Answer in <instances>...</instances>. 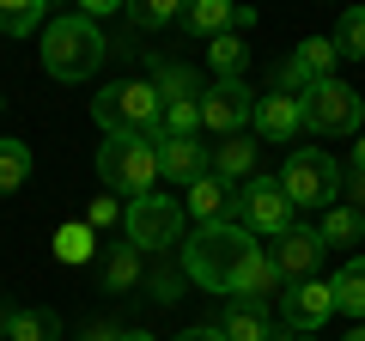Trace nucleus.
I'll return each instance as SVG.
<instances>
[{"label": "nucleus", "instance_id": "f257e3e1", "mask_svg": "<svg viewBox=\"0 0 365 341\" xmlns=\"http://www.w3.org/2000/svg\"><path fill=\"white\" fill-rule=\"evenodd\" d=\"M104 55H110V43L86 13H55L49 25H43V67H49V79H61V86L91 79L104 67Z\"/></svg>", "mask_w": 365, "mask_h": 341}, {"label": "nucleus", "instance_id": "f03ea898", "mask_svg": "<svg viewBox=\"0 0 365 341\" xmlns=\"http://www.w3.org/2000/svg\"><path fill=\"white\" fill-rule=\"evenodd\" d=\"M91 122H98L104 134L158 141V134H165V98H158L153 79H110L104 92L91 98Z\"/></svg>", "mask_w": 365, "mask_h": 341}, {"label": "nucleus", "instance_id": "7ed1b4c3", "mask_svg": "<svg viewBox=\"0 0 365 341\" xmlns=\"http://www.w3.org/2000/svg\"><path fill=\"white\" fill-rule=\"evenodd\" d=\"M98 177H104L110 195H153L158 183V146L140 141V134H104V146H98Z\"/></svg>", "mask_w": 365, "mask_h": 341}, {"label": "nucleus", "instance_id": "20e7f679", "mask_svg": "<svg viewBox=\"0 0 365 341\" xmlns=\"http://www.w3.org/2000/svg\"><path fill=\"white\" fill-rule=\"evenodd\" d=\"M341 183H347V170H341L323 146H292L287 165H280V189H287V201L304 208V213H311V208L329 213L341 201Z\"/></svg>", "mask_w": 365, "mask_h": 341}, {"label": "nucleus", "instance_id": "39448f33", "mask_svg": "<svg viewBox=\"0 0 365 341\" xmlns=\"http://www.w3.org/2000/svg\"><path fill=\"white\" fill-rule=\"evenodd\" d=\"M292 213H299V208L287 201L280 177H262V170L237 189V201H232V225H244L250 238H287L292 225H299Z\"/></svg>", "mask_w": 365, "mask_h": 341}, {"label": "nucleus", "instance_id": "423d86ee", "mask_svg": "<svg viewBox=\"0 0 365 341\" xmlns=\"http://www.w3.org/2000/svg\"><path fill=\"white\" fill-rule=\"evenodd\" d=\"M304 128H311V134H329V141L359 134V128H365V98L353 92L347 79H323V86L304 92Z\"/></svg>", "mask_w": 365, "mask_h": 341}, {"label": "nucleus", "instance_id": "0eeeda50", "mask_svg": "<svg viewBox=\"0 0 365 341\" xmlns=\"http://www.w3.org/2000/svg\"><path fill=\"white\" fill-rule=\"evenodd\" d=\"M122 225H128V244L140 250H182V201L177 195H140L128 201V213H122Z\"/></svg>", "mask_w": 365, "mask_h": 341}, {"label": "nucleus", "instance_id": "6e6552de", "mask_svg": "<svg viewBox=\"0 0 365 341\" xmlns=\"http://www.w3.org/2000/svg\"><path fill=\"white\" fill-rule=\"evenodd\" d=\"M250 122H256V92H250L244 79H213L207 92H201V128L207 134L232 141V134H244Z\"/></svg>", "mask_w": 365, "mask_h": 341}, {"label": "nucleus", "instance_id": "1a4fd4ad", "mask_svg": "<svg viewBox=\"0 0 365 341\" xmlns=\"http://www.w3.org/2000/svg\"><path fill=\"white\" fill-rule=\"evenodd\" d=\"M329 317H335V287H329L323 275L292 280V287L280 292V329H292V335H317Z\"/></svg>", "mask_w": 365, "mask_h": 341}, {"label": "nucleus", "instance_id": "9d476101", "mask_svg": "<svg viewBox=\"0 0 365 341\" xmlns=\"http://www.w3.org/2000/svg\"><path fill=\"white\" fill-rule=\"evenodd\" d=\"M268 256L280 263V275H287V280H317V275H323L329 244H323V232H317V225H292V232L280 238Z\"/></svg>", "mask_w": 365, "mask_h": 341}, {"label": "nucleus", "instance_id": "9b49d317", "mask_svg": "<svg viewBox=\"0 0 365 341\" xmlns=\"http://www.w3.org/2000/svg\"><path fill=\"white\" fill-rule=\"evenodd\" d=\"M158 177L165 183H182V189H195L201 177H213V146L201 141H170V134H158Z\"/></svg>", "mask_w": 365, "mask_h": 341}, {"label": "nucleus", "instance_id": "f8f14e48", "mask_svg": "<svg viewBox=\"0 0 365 341\" xmlns=\"http://www.w3.org/2000/svg\"><path fill=\"white\" fill-rule=\"evenodd\" d=\"M256 134H262V141H274V146L299 141V134H304V98H287V92L256 98Z\"/></svg>", "mask_w": 365, "mask_h": 341}, {"label": "nucleus", "instance_id": "ddd939ff", "mask_svg": "<svg viewBox=\"0 0 365 341\" xmlns=\"http://www.w3.org/2000/svg\"><path fill=\"white\" fill-rule=\"evenodd\" d=\"M220 329H225V341H274V317L256 299H225Z\"/></svg>", "mask_w": 365, "mask_h": 341}, {"label": "nucleus", "instance_id": "4468645a", "mask_svg": "<svg viewBox=\"0 0 365 341\" xmlns=\"http://www.w3.org/2000/svg\"><path fill=\"white\" fill-rule=\"evenodd\" d=\"M232 201H237V189L225 183V177H201V183L189 189V201H182V213H195L201 225H225L232 220Z\"/></svg>", "mask_w": 365, "mask_h": 341}, {"label": "nucleus", "instance_id": "2eb2a0df", "mask_svg": "<svg viewBox=\"0 0 365 341\" xmlns=\"http://www.w3.org/2000/svg\"><path fill=\"white\" fill-rule=\"evenodd\" d=\"M341 55H335V37H304L299 49H292V73L304 79V92L311 86H323V79H335Z\"/></svg>", "mask_w": 365, "mask_h": 341}, {"label": "nucleus", "instance_id": "dca6fc26", "mask_svg": "<svg viewBox=\"0 0 365 341\" xmlns=\"http://www.w3.org/2000/svg\"><path fill=\"white\" fill-rule=\"evenodd\" d=\"M213 177H225L232 189H244L250 177H256V141H250V134L220 141V146H213Z\"/></svg>", "mask_w": 365, "mask_h": 341}, {"label": "nucleus", "instance_id": "f3484780", "mask_svg": "<svg viewBox=\"0 0 365 341\" xmlns=\"http://www.w3.org/2000/svg\"><path fill=\"white\" fill-rule=\"evenodd\" d=\"M329 287H335V311L347 317V323H365V256H347Z\"/></svg>", "mask_w": 365, "mask_h": 341}, {"label": "nucleus", "instance_id": "a211bd4d", "mask_svg": "<svg viewBox=\"0 0 365 341\" xmlns=\"http://www.w3.org/2000/svg\"><path fill=\"white\" fill-rule=\"evenodd\" d=\"M153 86H158L165 104H201V92H207V86H201L189 67H177V61H153Z\"/></svg>", "mask_w": 365, "mask_h": 341}, {"label": "nucleus", "instance_id": "6ab92c4d", "mask_svg": "<svg viewBox=\"0 0 365 341\" xmlns=\"http://www.w3.org/2000/svg\"><path fill=\"white\" fill-rule=\"evenodd\" d=\"M317 232H323V244L329 250H353L365 238V213L359 208H347V201H335V208L323 213V225H317Z\"/></svg>", "mask_w": 365, "mask_h": 341}, {"label": "nucleus", "instance_id": "aec40b11", "mask_svg": "<svg viewBox=\"0 0 365 341\" xmlns=\"http://www.w3.org/2000/svg\"><path fill=\"white\" fill-rule=\"evenodd\" d=\"M232 19H237V6H225V0H189V6H182V25L195 31V37H225V31H232Z\"/></svg>", "mask_w": 365, "mask_h": 341}, {"label": "nucleus", "instance_id": "412c9836", "mask_svg": "<svg viewBox=\"0 0 365 341\" xmlns=\"http://www.w3.org/2000/svg\"><path fill=\"white\" fill-rule=\"evenodd\" d=\"M98 280H104V292H128L134 280H140V250L134 244H110V256L98 263Z\"/></svg>", "mask_w": 365, "mask_h": 341}, {"label": "nucleus", "instance_id": "4be33fe9", "mask_svg": "<svg viewBox=\"0 0 365 341\" xmlns=\"http://www.w3.org/2000/svg\"><path fill=\"white\" fill-rule=\"evenodd\" d=\"M6 335L13 341H61V317L43 311V305H25V311L6 317Z\"/></svg>", "mask_w": 365, "mask_h": 341}, {"label": "nucleus", "instance_id": "5701e85b", "mask_svg": "<svg viewBox=\"0 0 365 341\" xmlns=\"http://www.w3.org/2000/svg\"><path fill=\"white\" fill-rule=\"evenodd\" d=\"M25 183H31V146L0 134V195H19Z\"/></svg>", "mask_w": 365, "mask_h": 341}, {"label": "nucleus", "instance_id": "b1692460", "mask_svg": "<svg viewBox=\"0 0 365 341\" xmlns=\"http://www.w3.org/2000/svg\"><path fill=\"white\" fill-rule=\"evenodd\" d=\"M207 67H213L220 79H244V67H250V43L237 37V31L213 37V43H207Z\"/></svg>", "mask_w": 365, "mask_h": 341}, {"label": "nucleus", "instance_id": "393cba45", "mask_svg": "<svg viewBox=\"0 0 365 341\" xmlns=\"http://www.w3.org/2000/svg\"><path fill=\"white\" fill-rule=\"evenodd\" d=\"M49 25V6L43 0H0V37H25V31Z\"/></svg>", "mask_w": 365, "mask_h": 341}, {"label": "nucleus", "instance_id": "a878e982", "mask_svg": "<svg viewBox=\"0 0 365 341\" xmlns=\"http://www.w3.org/2000/svg\"><path fill=\"white\" fill-rule=\"evenodd\" d=\"M335 55H341V61H365V6L341 13V25H335Z\"/></svg>", "mask_w": 365, "mask_h": 341}, {"label": "nucleus", "instance_id": "bb28decb", "mask_svg": "<svg viewBox=\"0 0 365 341\" xmlns=\"http://www.w3.org/2000/svg\"><path fill=\"white\" fill-rule=\"evenodd\" d=\"M128 19L140 31H165V25H182V6L177 0H140V6H128Z\"/></svg>", "mask_w": 365, "mask_h": 341}, {"label": "nucleus", "instance_id": "cd10ccee", "mask_svg": "<svg viewBox=\"0 0 365 341\" xmlns=\"http://www.w3.org/2000/svg\"><path fill=\"white\" fill-rule=\"evenodd\" d=\"M165 134L170 141H201V104H165Z\"/></svg>", "mask_w": 365, "mask_h": 341}, {"label": "nucleus", "instance_id": "c85d7f7f", "mask_svg": "<svg viewBox=\"0 0 365 341\" xmlns=\"http://www.w3.org/2000/svg\"><path fill=\"white\" fill-rule=\"evenodd\" d=\"M55 256L61 263H86L91 256V225H61L55 232Z\"/></svg>", "mask_w": 365, "mask_h": 341}, {"label": "nucleus", "instance_id": "c756f323", "mask_svg": "<svg viewBox=\"0 0 365 341\" xmlns=\"http://www.w3.org/2000/svg\"><path fill=\"white\" fill-rule=\"evenodd\" d=\"M86 225H91V232H98V225H116V201H110V195H98V201L86 208Z\"/></svg>", "mask_w": 365, "mask_h": 341}, {"label": "nucleus", "instance_id": "7c9ffc66", "mask_svg": "<svg viewBox=\"0 0 365 341\" xmlns=\"http://www.w3.org/2000/svg\"><path fill=\"white\" fill-rule=\"evenodd\" d=\"M341 189H347V208L365 213V170H347V183H341Z\"/></svg>", "mask_w": 365, "mask_h": 341}, {"label": "nucleus", "instance_id": "2f4dec72", "mask_svg": "<svg viewBox=\"0 0 365 341\" xmlns=\"http://www.w3.org/2000/svg\"><path fill=\"white\" fill-rule=\"evenodd\" d=\"M170 341H225V329L220 323H195V329H182V335H170Z\"/></svg>", "mask_w": 365, "mask_h": 341}, {"label": "nucleus", "instance_id": "473e14b6", "mask_svg": "<svg viewBox=\"0 0 365 341\" xmlns=\"http://www.w3.org/2000/svg\"><path fill=\"white\" fill-rule=\"evenodd\" d=\"M153 299H158V305H170V299H182V292H177V275H158V280H153Z\"/></svg>", "mask_w": 365, "mask_h": 341}, {"label": "nucleus", "instance_id": "72a5a7b5", "mask_svg": "<svg viewBox=\"0 0 365 341\" xmlns=\"http://www.w3.org/2000/svg\"><path fill=\"white\" fill-rule=\"evenodd\" d=\"M86 341H122V329H104V323H91V329H86Z\"/></svg>", "mask_w": 365, "mask_h": 341}, {"label": "nucleus", "instance_id": "f704fd0d", "mask_svg": "<svg viewBox=\"0 0 365 341\" xmlns=\"http://www.w3.org/2000/svg\"><path fill=\"white\" fill-rule=\"evenodd\" d=\"M353 170H365V134L353 141Z\"/></svg>", "mask_w": 365, "mask_h": 341}, {"label": "nucleus", "instance_id": "c9c22d12", "mask_svg": "<svg viewBox=\"0 0 365 341\" xmlns=\"http://www.w3.org/2000/svg\"><path fill=\"white\" fill-rule=\"evenodd\" d=\"M274 341H317V335H292V329H274Z\"/></svg>", "mask_w": 365, "mask_h": 341}, {"label": "nucleus", "instance_id": "e433bc0d", "mask_svg": "<svg viewBox=\"0 0 365 341\" xmlns=\"http://www.w3.org/2000/svg\"><path fill=\"white\" fill-rule=\"evenodd\" d=\"M341 341H365V323H353V329H347V335H341Z\"/></svg>", "mask_w": 365, "mask_h": 341}, {"label": "nucleus", "instance_id": "4c0bfd02", "mask_svg": "<svg viewBox=\"0 0 365 341\" xmlns=\"http://www.w3.org/2000/svg\"><path fill=\"white\" fill-rule=\"evenodd\" d=\"M122 341H153V335H140V329H122Z\"/></svg>", "mask_w": 365, "mask_h": 341}, {"label": "nucleus", "instance_id": "58836bf2", "mask_svg": "<svg viewBox=\"0 0 365 341\" xmlns=\"http://www.w3.org/2000/svg\"><path fill=\"white\" fill-rule=\"evenodd\" d=\"M0 104H6V98H0Z\"/></svg>", "mask_w": 365, "mask_h": 341}]
</instances>
